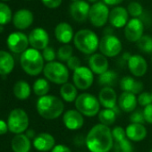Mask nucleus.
I'll list each match as a JSON object with an SVG mask.
<instances>
[{
    "mask_svg": "<svg viewBox=\"0 0 152 152\" xmlns=\"http://www.w3.org/2000/svg\"><path fill=\"white\" fill-rule=\"evenodd\" d=\"M85 144L91 152H108L114 147L112 131L107 125L96 124L88 132Z\"/></svg>",
    "mask_w": 152,
    "mask_h": 152,
    "instance_id": "obj_1",
    "label": "nucleus"
},
{
    "mask_svg": "<svg viewBox=\"0 0 152 152\" xmlns=\"http://www.w3.org/2000/svg\"><path fill=\"white\" fill-rule=\"evenodd\" d=\"M37 111L39 115L48 120L58 118L64 112V102L53 95L40 97L37 101Z\"/></svg>",
    "mask_w": 152,
    "mask_h": 152,
    "instance_id": "obj_2",
    "label": "nucleus"
},
{
    "mask_svg": "<svg viewBox=\"0 0 152 152\" xmlns=\"http://www.w3.org/2000/svg\"><path fill=\"white\" fill-rule=\"evenodd\" d=\"M73 43L78 50L85 55H93L99 47L97 34L88 29H83L74 34Z\"/></svg>",
    "mask_w": 152,
    "mask_h": 152,
    "instance_id": "obj_3",
    "label": "nucleus"
},
{
    "mask_svg": "<svg viewBox=\"0 0 152 152\" xmlns=\"http://www.w3.org/2000/svg\"><path fill=\"white\" fill-rule=\"evenodd\" d=\"M21 65L23 71L31 75L37 76L44 69V58L42 54L35 48H28L21 55Z\"/></svg>",
    "mask_w": 152,
    "mask_h": 152,
    "instance_id": "obj_4",
    "label": "nucleus"
},
{
    "mask_svg": "<svg viewBox=\"0 0 152 152\" xmlns=\"http://www.w3.org/2000/svg\"><path fill=\"white\" fill-rule=\"evenodd\" d=\"M75 107L83 115L92 117L99 115L100 109V103L99 99L91 93H82L75 100Z\"/></svg>",
    "mask_w": 152,
    "mask_h": 152,
    "instance_id": "obj_5",
    "label": "nucleus"
},
{
    "mask_svg": "<svg viewBox=\"0 0 152 152\" xmlns=\"http://www.w3.org/2000/svg\"><path fill=\"white\" fill-rule=\"evenodd\" d=\"M45 77L51 83L63 85L67 83L69 79L68 68L60 62L48 63L43 69Z\"/></svg>",
    "mask_w": 152,
    "mask_h": 152,
    "instance_id": "obj_6",
    "label": "nucleus"
},
{
    "mask_svg": "<svg viewBox=\"0 0 152 152\" xmlns=\"http://www.w3.org/2000/svg\"><path fill=\"white\" fill-rule=\"evenodd\" d=\"M8 129L11 132L21 134L27 131L29 126V117L27 113L21 108H15L9 114L7 119Z\"/></svg>",
    "mask_w": 152,
    "mask_h": 152,
    "instance_id": "obj_7",
    "label": "nucleus"
},
{
    "mask_svg": "<svg viewBox=\"0 0 152 152\" xmlns=\"http://www.w3.org/2000/svg\"><path fill=\"white\" fill-rule=\"evenodd\" d=\"M102 55L107 57H115L122 51L121 40L115 35H105L99 40V47Z\"/></svg>",
    "mask_w": 152,
    "mask_h": 152,
    "instance_id": "obj_8",
    "label": "nucleus"
},
{
    "mask_svg": "<svg viewBox=\"0 0 152 152\" xmlns=\"http://www.w3.org/2000/svg\"><path fill=\"white\" fill-rule=\"evenodd\" d=\"M109 9L103 2H97L91 7L89 19L91 24L97 28L104 26L109 18Z\"/></svg>",
    "mask_w": 152,
    "mask_h": 152,
    "instance_id": "obj_9",
    "label": "nucleus"
},
{
    "mask_svg": "<svg viewBox=\"0 0 152 152\" xmlns=\"http://www.w3.org/2000/svg\"><path fill=\"white\" fill-rule=\"evenodd\" d=\"M72 80L73 84L77 89L82 91L88 90L91 87L94 81L93 72L90 68L86 66H81L73 72Z\"/></svg>",
    "mask_w": 152,
    "mask_h": 152,
    "instance_id": "obj_10",
    "label": "nucleus"
},
{
    "mask_svg": "<svg viewBox=\"0 0 152 152\" xmlns=\"http://www.w3.org/2000/svg\"><path fill=\"white\" fill-rule=\"evenodd\" d=\"M7 46L8 48L16 54L23 53L28 49V46L30 44L29 38L23 32L15 31L9 34L7 38Z\"/></svg>",
    "mask_w": 152,
    "mask_h": 152,
    "instance_id": "obj_11",
    "label": "nucleus"
},
{
    "mask_svg": "<svg viewBox=\"0 0 152 152\" xmlns=\"http://www.w3.org/2000/svg\"><path fill=\"white\" fill-rule=\"evenodd\" d=\"M143 23L138 18L131 19L124 28L125 38L131 42H138L139 39L143 36Z\"/></svg>",
    "mask_w": 152,
    "mask_h": 152,
    "instance_id": "obj_12",
    "label": "nucleus"
},
{
    "mask_svg": "<svg viewBox=\"0 0 152 152\" xmlns=\"http://www.w3.org/2000/svg\"><path fill=\"white\" fill-rule=\"evenodd\" d=\"M29 42L32 48L37 50L45 49L49 42V36L46 30L43 28H35L33 29L29 35Z\"/></svg>",
    "mask_w": 152,
    "mask_h": 152,
    "instance_id": "obj_13",
    "label": "nucleus"
},
{
    "mask_svg": "<svg viewBox=\"0 0 152 152\" xmlns=\"http://www.w3.org/2000/svg\"><path fill=\"white\" fill-rule=\"evenodd\" d=\"M70 15L72 19L78 23H83L89 18L91 7L90 5L83 0L72 2L70 6Z\"/></svg>",
    "mask_w": 152,
    "mask_h": 152,
    "instance_id": "obj_14",
    "label": "nucleus"
},
{
    "mask_svg": "<svg viewBox=\"0 0 152 152\" xmlns=\"http://www.w3.org/2000/svg\"><path fill=\"white\" fill-rule=\"evenodd\" d=\"M63 123L68 130H79L84 124V118L78 110L70 109L64 114Z\"/></svg>",
    "mask_w": 152,
    "mask_h": 152,
    "instance_id": "obj_15",
    "label": "nucleus"
},
{
    "mask_svg": "<svg viewBox=\"0 0 152 152\" xmlns=\"http://www.w3.org/2000/svg\"><path fill=\"white\" fill-rule=\"evenodd\" d=\"M99 101L105 108L113 109L118 113L116 107L117 95L115 91L112 87H103L99 93Z\"/></svg>",
    "mask_w": 152,
    "mask_h": 152,
    "instance_id": "obj_16",
    "label": "nucleus"
},
{
    "mask_svg": "<svg viewBox=\"0 0 152 152\" xmlns=\"http://www.w3.org/2000/svg\"><path fill=\"white\" fill-rule=\"evenodd\" d=\"M109 23L115 28H123L129 22V14L126 8L122 7H115L109 14Z\"/></svg>",
    "mask_w": 152,
    "mask_h": 152,
    "instance_id": "obj_17",
    "label": "nucleus"
},
{
    "mask_svg": "<svg viewBox=\"0 0 152 152\" xmlns=\"http://www.w3.org/2000/svg\"><path fill=\"white\" fill-rule=\"evenodd\" d=\"M127 65L132 74L136 77H142L148 70L147 61L140 55H132L128 60Z\"/></svg>",
    "mask_w": 152,
    "mask_h": 152,
    "instance_id": "obj_18",
    "label": "nucleus"
},
{
    "mask_svg": "<svg viewBox=\"0 0 152 152\" xmlns=\"http://www.w3.org/2000/svg\"><path fill=\"white\" fill-rule=\"evenodd\" d=\"M89 65L91 72L95 74L101 75L102 73L108 71V60L107 56L102 54L95 53L91 56L89 59Z\"/></svg>",
    "mask_w": 152,
    "mask_h": 152,
    "instance_id": "obj_19",
    "label": "nucleus"
},
{
    "mask_svg": "<svg viewBox=\"0 0 152 152\" xmlns=\"http://www.w3.org/2000/svg\"><path fill=\"white\" fill-rule=\"evenodd\" d=\"M33 19V14L30 10L23 8L15 12L13 17V23L17 29L23 30L32 24Z\"/></svg>",
    "mask_w": 152,
    "mask_h": 152,
    "instance_id": "obj_20",
    "label": "nucleus"
},
{
    "mask_svg": "<svg viewBox=\"0 0 152 152\" xmlns=\"http://www.w3.org/2000/svg\"><path fill=\"white\" fill-rule=\"evenodd\" d=\"M56 141L54 137L47 132H42L38 135L33 140V146L34 148L40 151V152H47L49 150H52L55 145Z\"/></svg>",
    "mask_w": 152,
    "mask_h": 152,
    "instance_id": "obj_21",
    "label": "nucleus"
},
{
    "mask_svg": "<svg viewBox=\"0 0 152 152\" xmlns=\"http://www.w3.org/2000/svg\"><path fill=\"white\" fill-rule=\"evenodd\" d=\"M55 36L59 42L64 45L68 44L72 40L74 37L73 29L67 23H60L55 29Z\"/></svg>",
    "mask_w": 152,
    "mask_h": 152,
    "instance_id": "obj_22",
    "label": "nucleus"
},
{
    "mask_svg": "<svg viewBox=\"0 0 152 152\" xmlns=\"http://www.w3.org/2000/svg\"><path fill=\"white\" fill-rule=\"evenodd\" d=\"M120 88L124 92H131L132 94H140L143 90V83L135 80L131 76H124L120 80Z\"/></svg>",
    "mask_w": 152,
    "mask_h": 152,
    "instance_id": "obj_23",
    "label": "nucleus"
},
{
    "mask_svg": "<svg viewBox=\"0 0 152 152\" xmlns=\"http://www.w3.org/2000/svg\"><path fill=\"white\" fill-rule=\"evenodd\" d=\"M125 132L128 140L132 141H141L147 136V129L140 124H130L127 125Z\"/></svg>",
    "mask_w": 152,
    "mask_h": 152,
    "instance_id": "obj_24",
    "label": "nucleus"
},
{
    "mask_svg": "<svg viewBox=\"0 0 152 152\" xmlns=\"http://www.w3.org/2000/svg\"><path fill=\"white\" fill-rule=\"evenodd\" d=\"M137 103L138 99L135 94H132L131 92H123L118 98L119 107L126 113L133 112L136 109Z\"/></svg>",
    "mask_w": 152,
    "mask_h": 152,
    "instance_id": "obj_25",
    "label": "nucleus"
},
{
    "mask_svg": "<svg viewBox=\"0 0 152 152\" xmlns=\"http://www.w3.org/2000/svg\"><path fill=\"white\" fill-rule=\"evenodd\" d=\"M11 147L14 152H30L31 148V140L26 134H16L12 140Z\"/></svg>",
    "mask_w": 152,
    "mask_h": 152,
    "instance_id": "obj_26",
    "label": "nucleus"
},
{
    "mask_svg": "<svg viewBox=\"0 0 152 152\" xmlns=\"http://www.w3.org/2000/svg\"><path fill=\"white\" fill-rule=\"evenodd\" d=\"M15 67V59L7 51L0 50V75L9 74Z\"/></svg>",
    "mask_w": 152,
    "mask_h": 152,
    "instance_id": "obj_27",
    "label": "nucleus"
},
{
    "mask_svg": "<svg viewBox=\"0 0 152 152\" xmlns=\"http://www.w3.org/2000/svg\"><path fill=\"white\" fill-rule=\"evenodd\" d=\"M60 95L62 99L68 103L75 102L78 97V91L74 84L66 83L60 88Z\"/></svg>",
    "mask_w": 152,
    "mask_h": 152,
    "instance_id": "obj_28",
    "label": "nucleus"
},
{
    "mask_svg": "<svg viewBox=\"0 0 152 152\" xmlns=\"http://www.w3.org/2000/svg\"><path fill=\"white\" fill-rule=\"evenodd\" d=\"M31 86L28 83L24 81H19L17 82L14 86V94L15 96L21 100L27 99L31 95Z\"/></svg>",
    "mask_w": 152,
    "mask_h": 152,
    "instance_id": "obj_29",
    "label": "nucleus"
},
{
    "mask_svg": "<svg viewBox=\"0 0 152 152\" xmlns=\"http://www.w3.org/2000/svg\"><path fill=\"white\" fill-rule=\"evenodd\" d=\"M118 78L117 73L113 70H108L99 76L98 83L104 87H112L115 84Z\"/></svg>",
    "mask_w": 152,
    "mask_h": 152,
    "instance_id": "obj_30",
    "label": "nucleus"
},
{
    "mask_svg": "<svg viewBox=\"0 0 152 152\" xmlns=\"http://www.w3.org/2000/svg\"><path fill=\"white\" fill-rule=\"evenodd\" d=\"M116 114L117 113L113 109H108V108L102 109L101 111H99L98 115L99 120L101 124H104L107 126L112 125L116 120Z\"/></svg>",
    "mask_w": 152,
    "mask_h": 152,
    "instance_id": "obj_31",
    "label": "nucleus"
},
{
    "mask_svg": "<svg viewBox=\"0 0 152 152\" xmlns=\"http://www.w3.org/2000/svg\"><path fill=\"white\" fill-rule=\"evenodd\" d=\"M33 91L37 96H46L49 91V83L44 78H39L35 81L33 84Z\"/></svg>",
    "mask_w": 152,
    "mask_h": 152,
    "instance_id": "obj_32",
    "label": "nucleus"
},
{
    "mask_svg": "<svg viewBox=\"0 0 152 152\" xmlns=\"http://www.w3.org/2000/svg\"><path fill=\"white\" fill-rule=\"evenodd\" d=\"M137 46L140 51L147 53V54H151L152 53V37L148 35H143L137 42Z\"/></svg>",
    "mask_w": 152,
    "mask_h": 152,
    "instance_id": "obj_33",
    "label": "nucleus"
},
{
    "mask_svg": "<svg viewBox=\"0 0 152 152\" xmlns=\"http://www.w3.org/2000/svg\"><path fill=\"white\" fill-rule=\"evenodd\" d=\"M12 19V11L5 3H0V25L8 23Z\"/></svg>",
    "mask_w": 152,
    "mask_h": 152,
    "instance_id": "obj_34",
    "label": "nucleus"
},
{
    "mask_svg": "<svg viewBox=\"0 0 152 152\" xmlns=\"http://www.w3.org/2000/svg\"><path fill=\"white\" fill-rule=\"evenodd\" d=\"M72 47L65 44L59 48L57 51V57L62 62H67L72 56Z\"/></svg>",
    "mask_w": 152,
    "mask_h": 152,
    "instance_id": "obj_35",
    "label": "nucleus"
},
{
    "mask_svg": "<svg viewBox=\"0 0 152 152\" xmlns=\"http://www.w3.org/2000/svg\"><path fill=\"white\" fill-rule=\"evenodd\" d=\"M114 151L115 152H133V147L130 140L125 139L122 141L115 143Z\"/></svg>",
    "mask_w": 152,
    "mask_h": 152,
    "instance_id": "obj_36",
    "label": "nucleus"
},
{
    "mask_svg": "<svg viewBox=\"0 0 152 152\" xmlns=\"http://www.w3.org/2000/svg\"><path fill=\"white\" fill-rule=\"evenodd\" d=\"M127 11L131 16H132L133 18H138L139 16L142 15L143 8H142V6L139 2H132L128 5Z\"/></svg>",
    "mask_w": 152,
    "mask_h": 152,
    "instance_id": "obj_37",
    "label": "nucleus"
},
{
    "mask_svg": "<svg viewBox=\"0 0 152 152\" xmlns=\"http://www.w3.org/2000/svg\"><path fill=\"white\" fill-rule=\"evenodd\" d=\"M112 136H113L114 141H115V142L122 141V140H125L127 138L125 129H124L121 126H115L112 130Z\"/></svg>",
    "mask_w": 152,
    "mask_h": 152,
    "instance_id": "obj_38",
    "label": "nucleus"
},
{
    "mask_svg": "<svg viewBox=\"0 0 152 152\" xmlns=\"http://www.w3.org/2000/svg\"><path fill=\"white\" fill-rule=\"evenodd\" d=\"M130 121L132 124H143L145 121L144 118V114H143V110H140V109H135L133 112H132L131 115H130Z\"/></svg>",
    "mask_w": 152,
    "mask_h": 152,
    "instance_id": "obj_39",
    "label": "nucleus"
},
{
    "mask_svg": "<svg viewBox=\"0 0 152 152\" xmlns=\"http://www.w3.org/2000/svg\"><path fill=\"white\" fill-rule=\"evenodd\" d=\"M138 103L141 106V107H147L148 105L152 104V94L150 92L148 91H144L141 92L139 96H138Z\"/></svg>",
    "mask_w": 152,
    "mask_h": 152,
    "instance_id": "obj_40",
    "label": "nucleus"
},
{
    "mask_svg": "<svg viewBox=\"0 0 152 152\" xmlns=\"http://www.w3.org/2000/svg\"><path fill=\"white\" fill-rule=\"evenodd\" d=\"M42 56L44 58L45 61L50 63V62H54L56 55V52L54 50L53 48L51 47H47L45 49H43V52H42Z\"/></svg>",
    "mask_w": 152,
    "mask_h": 152,
    "instance_id": "obj_41",
    "label": "nucleus"
},
{
    "mask_svg": "<svg viewBox=\"0 0 152 152\" xmlns=\"http://www.w3.org/2000/svg\"><path fill=\"white\" fill-rule=\"evenodd\" d=\"M67 67L70 69V70H72L73 72L75 70H77L79 67H81V61L80 59L77 57V56H72L67 62Z\"/></svg>",
    "mask_w": 152,
    "mask_h": 152,
    "instance_id": "obj_42",
    "label": "nucleus"
},
{
    "mask_svg": "<svg viewBox=\"0 0 152 152\" xmlns=\"http://www.w3.org/2000/svg\"><path fill=\"white\" fill-rule=\"evenodd\" d=\"M143 114H144L145 121L148 124H152V104L145 107V108L143 109Z\"/></svg>",
    "mask_w": 152,
    "mask_h": 152,
    "instance_id": "obj_43",
    "label": "nucleus"
},
{
    "mask_svg": "<svg viewBox=\"0 0 152 152\" xmlns=\"http://www.w3.org/2000/svg\"><path fill=\"white\" fill-rule=\"evenodd\" d=\"M41 1L48 8H56L62 3V0H41Z\"/></svg>",
    "mask_w": 152,
    "mask_h": 152,
    "instance_id": "obj_44",
    "label": "nucleus"
},
{
    "mask_svg": "<svg viewBox=\"0 0 152 152\" xmlns=\"http://www.w3.org/2000/svg\"><path fill=\"white\" fill-rule=\"evenodd\" d=\"M51 152H72V151H71V149L67 146H64V145H62V144H58V145H56L53 148Z\"/></svg>",
    "mask_w": 152,
    "mask_h": 152,
    "instance_id": "obj_45",
    "label": "nucleus"
},
{
    "mask_svg": "<svg viewBox=\"0 0 152 152\" xmlns=\"http://www.w3.org/2000/svg\"><path fill=\"white\" fill-rule=\"evenodd\" d=\"M7 131H9L7 123H6L4 120L0 119V135L6 134L7 132Z\"/></svg>",
    "mask_w": 152,
    "mask_h": 152,
    "instance_id": "obj_46",
    "label": "nucleus"
},
{
    "mask_svg": "<svg viewBox=\"0 0 152 152\" xmlns=\"http://www.w3.org/2000/svg\"><path fill=\"white\" fill-rule=\"evenodd\" d=\"M74 143L77 146H82L83 143H86V138H83V135L76 136V138L74 139Z\"/></svg>",
    "mask_w": 152,
    "mask_h": 152,
    "instance_id": "obj_47",
    "label": "nucleus"
},
{
    "mask_svg": "<svg viewBox=\"0 0 152 152\" xmlns=\"http://www.w3.org/2000/svg\"><path fill=\"white\" fill-rule=\"evenodd\" d=\"M123 2V0H103V3L108 6H116Z\"/></svg>",
    "mask_w": 152,
    "mask_h": 152,
    "instance_id": "obj_48",
    "label": "nucleus"
},
{
    "mask_svg": "<svg viewBox=\"0 0 152 152\" xmlns=\"http://www.w3.org/2000/svg\"><path fill=\"white\" fill-rule=\"evenodd\" d=\"M26 136L31 140V139H33L34 140V138L36 137V135H35V132L33 131V130H27L26 131Z\"/></svg>",
    "mask_w": 152,
    "mask_h": 152,
    "instance_id": "obj_49",
    "label": "nucleus"
},
{
    "mask_svg": "<svg viewBox=\"0 0 152 152\" xmlns=\"http://www.w3.org/2000/svg\"><path fill=\"white\" fill-rule=\"evenodd\" d=\"M88 1H89V2H91V3H94V4H95V3H97L98 0H88Z\"/></svg>",
    "mask_w": 152,
    "mask_h": 152,
    "instance_id": "obj_50",
    "label": "nucleus"
},
{
    "mask_svg": "<svg viewBox=\"0 0 152 152\" xmlns=\"http://www.w3.org/2000/svg\"><path fill=\"white\" fill-rule=\"evenodd\" d=\"M2 31H3V26L0 25V32H2Z\"/></svg>",
    "mask_w": 152,
    "mask_h": 152,
    "instance_id": "obj_51",
    "label": "nucleus"
},
{
    "mask_svg": "<svg viewBox=\"0 0 152 152\" xmlns=\"http://www.w3.org/2000/svg\"><path fill=\"white\" fill-rule=\"evenodd\" d=\"M72 2H76V1H79V0H72Z\"/></svg>",
    "mask_w": 152,
    "mask_h": 152,
    "instance_id": "obj_52",
    "label": "nucleus"
},
{
    "mask_svg": "<svg viewBox=\"0 0 152 152\" xmlns=\"http://www.w3.org/2000/svg\"><path fill=\"white\" fill-rule=\"evenodd\" d=\"M149 152H152V148H151V149H150V151H149Z\"/></svg>",
    "mask_w": 152,
    "mask_h": 152,
    "instance_id": "obj_53",
    "label": "nucleus"
},
{
    "mask_svg": "<svg viewBox=\"0 0 152 152\" xmlns=\"http://www.w3.org/2000/svg\"><path fill=\"white\" fill-rule=\"evenodd\" d=\"M151 62H152V57H151Z\"/></svg>",
    "mask_w": 152,
    "mask_h": 152,
    "instance_id": "obj_54",
    "label": "nucleus"
},
{
    "mask_svg": "<svg viewBox=\"0 0 152 152\" xmlns=\"http://www.w3.org/2000/svg\"><path fill=\"white\" fill-rule=\"evenodd\" d=\"M151 94H152V92H151Z\"/></svg>",
    "mask_w": 152,
    "mask_h": 152,
    "instance_id": "obj_55",
    "label": "nucleus"
}]
</instances>
